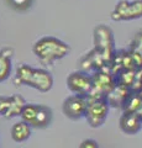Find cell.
Returning a JSON list of instances; mask_svg holds the SVG:
<instances>
[{"label":"cell","instance_id":"obj_2","mask_svg":"<svg viewBox=\"0 0 142 148\" xmlns=\"http://www.w3.org/2000/svg\"><path fill=\"white\" fill-rule=\"evenodd\" d=\"M34 54L46 66H52L58 59L64 58L69 54L71 47L56 37H42L32 47Z\"/></svg>","mask_w":142,"mask_h":148},{"label":"cell","instance_id":"obj_12","mask_svg":"<svg viewBox=\"0 0 142 148\" xmlns=\"http://www.w3.org/2000/svg\"><path fill=\"white\" fill-rule=\"evenodd\" d=\"M14 49L10 47L0 49V83L6 80L11 73V58Z\"/></svg>","mask_w":142,"mask_h":148},{"label":"cell","instance_id":"obj_6","mask_svg":"<svg viewBox=\"0 0 142 148\" xmlns=\"http://www.w3.org/2000/svg\"><path fill=\"white\" fill-rule=\"evenodd\" d=\"M140 17H142V0H121L111 11V20L114 21H130Z\"/></svg>","mask_w":142,"mask_h":148},{"label":"cell","instance_id":"obj_11","mask_svg":"<svg viewBox=\"0 0 142 148\" xmlns=\"http://www.w3.org/2000/svg\"><path fill=\"white\" fill-rule=\"evenodd\" d=\"M131 94H132V91L129 88L116 84L114 86V89L106 95L108 104L109 106H114V108H122Z\"/></svg>","mask_w":142,"mask_h":148},{"label":"cell","instance_id":"obj_15","mask_svg":"<svg viewBox=\"0 0 142 148\" xmlns=\"http://www.w3.org/2000/svg\"><path fill=\"white\" fill-rule=\"evenodd\" d=\"M31 135V126L24 121L16 122L11 127V137L15 142H24Z\"/></svg>","mask_w":142,"mask_h":148},{"label":"cell","instance_id":"obj_16","mask_svg":"<svg viewBox=\"0 0 142 148\" xmlns=\"http://www.w3.org/2000/svg\"><path fill=\"white\" fill-rule=\"evenodd\" d=\"M34 0H8L9 5H10L12 9L19 11H25L27 10L31 5H32Z\"/></svg>","mask_w":142,"mask_h":148},{"label":"cell","instance_id":"obj_18","mask_svg":"<svg viewBox=\"0 0 142 148\" xmlns=\"http://www.w3.org/2000/svg\"><path fill=\"white\" fill-rule=\"evenodd\" d=\"M136 112H137V114H139V115H140V117L142 119V105L140 106V109H139V110H137V111H136Z\"/></svg>","mask_w":142,"mask_h":148},{"label":"cell","instance_id":"obj_7","mask_svg":"<svg viewBox=\"0 0 142 148\" xmlns=\"http://www.w3.org/2000/svg\"><path fill=\"white\" fill-rule=\"evenodd\" d=\"M67 85L75 95L88 96L91 91V75L85 72H73L67 78Z\"/></svg>","mask_w":142,"mask_h":148},{"label":"cell","instance_id":"obj_10","mask_svg":"<svg viewBox=\"0 0 142 148\" xmlns=\"http://www.w3.org/2000/svg\"><path fill=\"white\" fill-rule=\"evenodd\" d=\"M142 127V119L134 111H123L120 119V128L127 135H135Z\"/></svg>","mask_w":142,"mask_h":148},{"label":"cell","instance_id":"obj_14","mask_svg":"<svg viewBox=\"0 0 142 148\" xmlns=\"http://www.w3.org/2000/svg\"><path fill=\"white\" fill-rule=\"evenodd\" d=\"M129 54L131 56L132 61H134L135 67L141 68L142 67V31H140L134 38V41H132Z\"/></svg>","mask_w":142,"mask_h":148},{"label":"cell","instance_id":"obj_13","mask_svg":"<svg viewBox=\"0 0 142 148\" xmlns=\"http://www.w3.org/2000/svg\"><path fill=\"white\" fill-rule=\"evenodd\" d=\"M52 121V111L47 106L43 105H38L37 109V114L35 116V120L31 126L36 127V128H43L47 127Z\"/></svg>","mask_w":142,"mask_h":148},{"label":"cell","instance_id":"obj_4","mask_svg":"<svg viewBox=\"0 0 142 148\" xmlns=\"http://www.w3.org/2000/svg\"><path fill=\"white\" fill-rule=\"evenodd\" d=\"M109 104L105 96H86L84 116L91 127H100L105 122L109 112Z\"/></svg>","mask_w":142,"mask_h":148},{"label":"cell","instance_id":"obj_5","mask_svg":"<svg viewBox=\"0 0 142 148\" xmlns=\"http://www.w3.org/2000/svg\"><path fill=\"white\" fill-rule=\"evenodd\" d=\"M116 85L115 75L108 67L95 71L91 75V91L88 96H105Z\"/></svg>","mask_w":142,"mask_h":148},{"label":"cell","instance_id":"obj_19","mask_svg":"<svg viewBox=\"0 0 142 148\" xmlns=\"http://www.w3.org/2000/svg\"><path fill=\"white\" fill-rule=\"evenodd\" d=\"M139 94H140V95H141V98H142V90H141V91H140V92H139Z\"/></svg>","mask_w":142,"mask_h":148},{"label":"cell","instance_id":"obj_9","mask_svg":"<svg viewBox=\"0 0 142 148\" xmlns=\"http://www.w3.org/2000/svg\"><path fill=\"white\" fill-rule=\"evenodd\" d=\"M25 100L19 95H14L10 98L0 96V116L6 119L15 117L21 114V110L25 106Z\"/></svg>","mask_w":142,"mask_h":148},{"label":"cell","instance_id":"obj_3","mask_svg":"<svg viewBox=\"0 0 142 148\" xmlns=\"http://www.w3.org/2000/svg\"><path fill=\"white\" fill-rule=\"evenodd\" d=\"M15 85H27L42 92L49 91L53 86V78L47 71L36 69L27 64H21L16 69Z\"/></svg>","mask_w":142,"mask_h":148},{"label":"cell","instance_id":"obj_8","mask_svg":"<svg viewBox=\"0 0 142 148\" xmlns=\"http://www.w3.org/2000/svg\"><path fill=\"white\" fill-rule=\"evenodd\" d=\"M86 109V96L73 95L64 100L62 106L63 114L72 120H79L84 116Z\"/></svg>","mask_w":142,"mask_h":148},{"label":"cell","instance_id":"obj_1","mask_svg":"<svg viewBox=\"0 0 142 148\" xmlns=\"http://www.w3.org/2000/svg\"><path fill=\"white\" fill-rule=\"evenodd\" d=\"M115 56V41L111 30L105 25H99L94 30V48L80 61L82 69L98 71L110 67Z\"/></svg>","mask_w":142,"mask_h":148},{"label":"cell","instance_id":"obj_17","mask_svg":"<svg viewBox=\"0 0 142 148\" xmlns=\"http://www.w3.org/2000/svg\"><path fill=\"white\" fill-rule=\"evenodd\" d=\"M79 148H99V146H98L97 141H94V140H85V141H83L80 143Z\"/></svg>","mask_w":142,"mask_h":148}]
</instances>
